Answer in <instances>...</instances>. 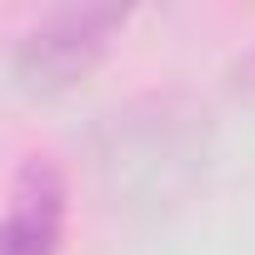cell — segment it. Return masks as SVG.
I'll use <instances>...</instances> for the list:
<instances>
[{"mask_svg":"<svg viewBox=\"0 0 255 255\" xmlns=\"http://www.w3.org/2000/svg\"><path fill=\"white\" fill-rule=\"evenodd\" d=\"M125 20L130 10L120 5H55L15 35L10 70L25 90H65L100 65Z\"/></svg>","mask_w":255,"mask_h":255,"instance_id":"1","label":"cell"},{"mask_svg":"<svg viewBox=\"0 0 255 255\" xmlns=\"http://www.w3.org/2000/svg\"><path fill=\"white\" fill-rule=\"evenodd\" d=\"M65 220H70L65 170L50 155H30L10 180L5 220H0V255H60Z\"/></svg>","mask_w":255,"mask_h":255,"instance_id":"2","label":"cell"},{"mask_svg":"<svg viewBox=\"0 0 255 255\" xmlns=\"http://www.w3.org/2000/svg\"><path fill=\"white\" fill-rule=\"evenodd\" d=\"M225 85H230L235 95H255V35H250V45L235 50V60L225 65Z\"/></svg>","mask_w":255,"mask_h":255,"instance_id":"3","label":"cell"}]
</instances>
